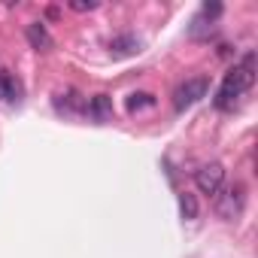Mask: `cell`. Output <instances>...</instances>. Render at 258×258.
<instances>
[{
	"label": "cell",
	"instance_id": "1",
	"mask_svg": "<svg viewBox=\"0 0 258 258\" xmlns=\"http://www.w3.org/2000/svg\"><path fill=\"white\" fill-rule=\"evenodd\" d=\"M252 85H255V55L249 52L240 64L231 67V73H225V82H222V88L216 94V106L219 109H234L237 97L243 91H249Z\"/></svg>",
	"mask_w": 258,
	"mask_h": 258
},
{
	"label": "cell",
	"instance_id": "2",
	"mask_svg": "<svg viewBox=\"0 0 258 258\" xmlns=\"http://www.w3.org/2000/svg\"><path fill=\"white\" fill-rule=\"evenodd\" d=\"M216 201H213V210L222 216V219H228V222H234L240 213H243V204H246V191H243V185H222L216 195H213Z\"/></svg>",
	"mask_w": 258,
	"mask_h": 258
},
{
	"label": "cell",
	"instance_id": "3",
	"mask_svg": "<svg viewBox=\"0 0 258 258\" xmlns=\"http://www.w3.org/2000/svg\"><path fill=\"white\" fill-rule=\"evenodd\" d=\"M207 91H210V79H207V76H195V79H188V82H182V85L176 88V94H173V106L182 112V109L195 106L201 97H207Z\"/></svg>",
	"mask_w": 258,
	"mask_h": 258
},
{
	"label": "cell",
	"instance_id": "4",
	"mask_svg": "<svg viewBox=\"0 0 258 258\" xmlns=\"http://www.w3.org/2000/svg\"><path fill=\"white\" fill-rule=\"evenodd\" d=\"M195 185H198L201 195H216V191L225 185V167H222L219 161L204 164V167L195 173Z\"/></svg>",
	"mask_w": 258,
	"mask_h": 258
},
{
	"label": "cell",
	"instance_id": "5",
	"mask_svg": "<svg viewBox=\"0 0 258 258\" xmlns=\"http://www.w3.org/2000/svg\"><path fill=\"white\" fill-rule=\"evenodd\" d=\"M55 109L64 112V115H82V112L88 109V100H85L76 88H67V91H61V94L55 97Z\"/></svg>",
	"mask_w": 258,
	"mask_h": 258
},
{
	"label": "cell",
	"instance_id": "6",
	"mask_svg": "<svg viewBox=\"0 0 258 258\" xmlns=\"http://www.w3.org/2000/svg\"><path fill=\"white\" fill-rule=\"evenodd\" d=\"M25 37H28V43H31V49H37V52H49L52 46H55V40L49 37V31L40 25V22H34V25H28L25 28Z\"/></svg>",
	"mask_w": 258,
	"mask_h": 258
},
{
	"label": "cell",
	"instance_id": "7",
	"mask_svg": "<svg viewBox=\"0 0 258 258\" xmlns=\"http://www.w3.org/2000/svg\"><path fill=\"white\" fill-rule=\"evenodd\" d=\"M91 118H97V121H106L109 115H112V97L109 94H94L91 100H88V109H85Z\"/></svg>",
	"mask_w": 258,
	"mask_h": 258
},
{
	"label": "cell",
	"instance_id": "8",
	"mask_svg": "<svg viewBox=\"0 0 258 258\" xmlns=\"http://www.w3.org/2000/svg\"><path fill=\"white\" fill-rule=\"evenodd\" d=\"M109 49H112V55H118V58H124V55H137V52H140V40H137L134 34H121V37H112Z\"/></svg>",
	"mask_w": 258,
	"mask_h": 258
},
{
	"label": "cell",
	"instance_id": "9",
	"mask_svg": "<svg viewBox=\"0 0 258 258\" xmlns=\"http://www.w3.org/2000/svg\"><path fill=\"white\" fill-rule=\"evenodd\" d=\"M124 106H127V112H140V109H149V106H155V94H149V91H134L131 97L124 100Z\"/></svg>",
	"mask_w": 258,
	"mask_h": 258
},
{
	"label": "cell",
	"instance_id": "10",
	"mask_svg": "<svg viewBox=\"0 0 258 258\" xmlns=\"http://www.w3.org/2000/svg\"><path fill=\"white\" fill-rule=\"evenodd\" d=\"M179 213H182V219H185V222L198 219L201 207H198V198H195L191 191H179Z\"/></svg>",
	"mask_w": 258,
	"mask_h": 258
},
{
	"label": "cell",
	"instance_id": "11",
	"mask_svg": "<svg viewBox=\"0 0 258 258\" xmlns=\"http://www.w3.org/2000/svg\"><path fill=\"white\" fill-rule=\"evenodd\" d=\"M4 100L10 103H22V82L13 76H4Z\"/></svg>",
	"mask_w": 258,
	"mask_h": 258
},
{
	"label": "cell",
	"instance_id": "12",
	"mask_svg": "<svg viewBox=\"0 0 258 258\" xmlns=\"http://www.w3.org/2000/svg\"><path fill=\"white\" fill-rule=\"evenodd\" d=\"M219 16H222V4H204L201 19H219Z\"/></svg>",
	"mask_w": 258,
	"mask_h": 258
},
{
	"label": "cell",
	"instance_id": "13",
	"mask_svg": "<svg viewBox=\"0 0 258 258\" xmlns=\"http://www.w3.org/2000/svg\"><path fill=\"white\" fill-rule=\"evenodd\" d=\"M70 10H76V13H91V10H97V4H94V0H88V4H85V0H73Z\"/></svg>",
	"mask_w": 258,
	"mask_h": 258
},
{
	"label": "cell",
	"instance_id": "14",
	"mask_svg": "<svg viewBox=\"0 0 258 258\" xmlns=\"http://www.w3.org/2000/svg\"><path fill=\"white\" fill-rule=\"evenodd\" d=\"M4 76H7V73H0V100H4Z\"/></svg>",
	"mask_w": 258,
	"mask_h": 258
}]
</instances>
